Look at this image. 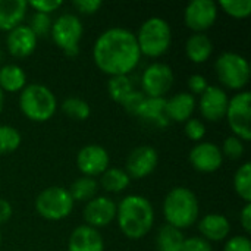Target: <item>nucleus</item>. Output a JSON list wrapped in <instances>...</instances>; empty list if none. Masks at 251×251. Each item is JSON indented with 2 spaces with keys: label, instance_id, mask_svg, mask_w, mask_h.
Masks as SVG:
<instances>
[{
  "label": "nucleus",
  "instance_id": "obj_1",
  "mask_svg": "<svg viewBox=\"0 0 251 251\" xmlns=\"http://www.w3.org/2000/svg\"><path fill=\"white\" fill-rule=\"evenodd\" d=\"M93 60L109 76L129 75L141 60L135 34L122 26L107 28L93 44Z\"/></svg>",
  "mask_w": 251,
  "mask_h": 251
},
{
  "label": "nucleus",
  "instance_id": "obj_2",
  "mask_svg": "<svg viewBox=\"0 0 251 251\" xmlns=\"http://www.w3.org/2000/svg\"><path fill=\"white\" fill-rule=\"evenodd\" d=\"M115 221L126 238L141 240L154 225V207L144 196L129 194L116 204Z\"/></svg>",
  "mask_w": 251,
  "mask_h": 251
},
{
  "label": "nucleus",
  "instance_id": "obj_3",
  "mask_svg": "<svg viewBox=\"0 0 251 251\" xmlns=\"http://www.w3.org/2000/svg\"><path fill=\"white\" fill-rule=\"evenodd\" d=\"M162 212L168 225L181 231L193 226L200 213L199 199L187 187H174L165 197Z\"/></svg>",
  "mask_w": 251,
  "mask_h": 251
},
{
  "label": "nucleus",
  "instance_id": "obj_4",
  "mask_svg": "<svg viewBox=\"0 0 251 251\" xmlns=\"http://www.w3.org/2000/svg\"><path fill=\"white\" fill-rule=\"evenodd\" d=\"M54 93L44 84L32 82L19 93V109L22 115L32 122H47L57 110Z\"/></svg>",
  "mask_w": 251,
  "mask_h": 251
},
{
  "label": "nucleus",
  "instance_id": "obj_5",
  "mask_svg": "<svg viewBox=\"0 0 251 251\" xmlns=\"http://www.w3.org/2000/svg\"><path fill=\"white\" fill-rule=\"evenodd\" d=\"M135 38L141 56L156 59L169 50L172 44V28L166 19L151 16L140 25Z\"/></svg>",
  "mask_w": 251,
  "mask_h": 251
},
{
  "label": "nucleus",
  "instance_id": "obj_6",
  "mask_svg": "<svg viewBox=\"0 0 251 251\" xmlns=\"http://www.w3.org/2000/svg\"><path fill=\"white\" fill-rule=\"evenodd\" d=\"M215 72L219 82L229 90L243 91L250 81L249 60L235 51H224L216 57Z\"/></svg>",
  "mask_w": 251,
  "mask_h": 251
},
{
  "label": "nucleus",
  "instance_id": "obj_7",
  "mask_svg": "<svg viewBox=\"0 0 251 251\" xmlns=\"http://www.w3.org/2000/svg\"><path fill=\"white\" fill-rule=\"evenodd\" d=\"M84 34V25L78 15L62 13L51 22L50 35L53 43L69 57L79 53V43Z\"/></svg>",
  "mask_w": 251,
  "mask_h": 251
},
{
  "label": "nucleus",
  "instance_id": "obj_8",
  "mask_svg": "<svg viewBox=\"0 0 251 251\" xmlns=\"http://www.w3.org/2000/svg\"><path fill=\"white\" fill-rule=\"evenodd\" d=\"M75 201L69 191L63 187H47L35 199V212L46 221H62L68 218L74 210Z\"/></svg>",
  "mask_w": 251,
  "mask_h": 251
},
{
  "label": "nucleus",
  "instance_id": "obj_9",
  "mask_svg": "<svg viewBox=\"0 0 251 251\" xmlns=\"http://www.w3.org/2000/svg\"><path fill=\"white\" fill-rule=\"evenodd\" d=\"M228 126L232 131V135L240 140L250 141L251 140V94L250 91L243 90L229 97L226 115Z\"/></svg>",
  "mask_w": 251,
  "mask_h": 251
},
{
  "label": "nucleus",
  "instance_id": "obj_10",
  "mask_svg": "<svg viewBox=\"0 0 251 251\" xmlns=\"http://www.w3.org/2000/svg\"><path fill=\"white\" fill-rule=\"evenodd\" d=\"M175 75L172 68L163 62L150 63L141 75V91L146 97H165L172 88Z\"/></svg>",
  "mask_w": 251,
  "mask_h": 251
},
{
  "label": "nucleus",
  "instance_id": "obj_11",
  "mask_svg": "<svg viewBox=\"0 0 251 251\" xmlns=\"http://www.w3.org/2000/svg\"><path fill=\"white\" fill-rule=\"evenodd\" d=\"M219 7L213 0H193L184 10V22L193 32H204L218 19Z\"/></svg>",
  "mask_w": 251,
  "mask_h": 251
},
{
  "label": "nucleus",
  "instance_id": "obj_12",
  "mask_svg": "<svg viewBox=\"0 0 251 251\" xmlns=\"http://www.w3.org/2000/svg\"><path fill=\"white\" fill-rule=\"evenodd\" d=\"M110 165L107 150L99 144H87L76 153V166L82 176H100Z\"/></svg>",
  "mask_w": 251,
  "mask_h": 251
},
{
  "label": "nucleus",
  "instance_id": "obj_13",
  "mask_svg": "<svg viewBox=\"0 0 251 251\" xmlns=\"http://www.w3.org/2000/svg\"><path fill=\"white\" fill-rule=\"evenodd\" d=\"M229 103V96L225 88L219 85H209L207 90L200 96L197 107L204 121L219 122L225 118Z\"/></svg>",
  "mask_w": 251,
  "mask_h": 251
},
{
  "label": "nucleus",
  "instance_id": "obj_14",
  "mask_svg": "<svg viewBox=\"0 0 251 251\" xmlns=\"http://www.w3.org/2000/svg\"><path fill=\"white\" fill-rule=\"evenodd\" d=\"M85 225L100 229L110 225L116 219V203L106 196H96L85 203L82 210Z\"/></svg>",
  "mask_w": 251,
  "mask_h": 251
},
{
  "label": "nucleus",
  "instance_id": "obj_15",
  "mask_svg": "<svg viewBox=\"0 0 251 251\" xmlns=\"http://www.w3.org/2000/svg\"><path fill=\"white\" fill-rule=\"evenodd\" d=\"M190 165L201 174H213L221 169L224 163V156L221 147L210 141L197 143L188 154Z\"/></svg>",
  "mask_w": 251,
  "mask_h": 251
},
{
  "label": "nucleus",
  "instance_id": "obj_16",
  "mask_svg": "<svg viewBox=\"0 0 251 251\" xmlns=\"http://www.w3.org/2000/svg\"><path fill=\"white\" fill-rule=\"evenodd\" d=\"M159 163L157 150L151 146H138L135 147L128 159L125 172L131 179H143L154 172Z\"/></svg>",
  "mask_w": 251,
  "mask_h": 251
},
{
  "label": "nucleus",
  "instance_id": "obj_17",
  "mask_svg": "<svg viewBox=\"0 0 251 251\" xmlns=\"http://www.w3.org/2000/svg\"><path fill=\"white\" fill-rule=\"evenodd\" d=\"M37 44H38V38L26 24H21L16 28L7 31L6 47L9 54L16 59H25L31 56L35 51Z\"/></svg>",
  "mask_w": 251,
  "mask_h": 251
},
{
  "label": "nucleus",
  "instance_id": "obj_18",
  "mask_svg": "<svg viewBox=\"0 0 251 251\" xmlns=\"http://www.w3.org/2000/svg\"><path fill=\"white\" fill-rule=\"evenodd\" d=\"M197 107V100L188 91H181L166 99V116L169 122L185 124L193 118V113Z\"/></svg>",
  "mask_w": 251,
  "mask_h": 251
},
{
  "label": "nucleus",
  "instance_id": "obj_19",
  "mask_svg": "<svg viewBox=\"0 0 251 251\" xmlns=\"http://www.w3.org/2000/svg\"><path fill=\"white\" fill-rule=\"evenodd\" d=\"M68 251H104V241L99 229L79 225L71 232Z\"/></svg>",
  "mask_w": 251,
  "mask_h": 251
},
{
  "label": "nucleus",
  "instance_id": "obj_20",
  "mask_svg": "<svg viewBox=\"0 0 251 251\" xmlns=\"http://www.w3.org/2000/svg\"><path fill=\"white\" fill-rule=\"evenodd\" d=\"M199 232L200 237L206 241H224L228 240L231 232V222L225 215L221 213H209L199 221Z\"/></svg>",
  "mask_w": 251,
  "mask_h": 251
},
{
  "label": "nucleus",
  "instance_id": "obj_21",
  "mask_svg": "<svg viewBox=\"0 0 251 251\" xmlns=\"http://www.w3.org/2000/svg\"><path fill=\"white\" fill-rule=\"evenodd\" d=\"M137 118L143 122L157 126L166 128L169 125V119L166 116V99L165 97H146L141 107L138 109Z\"/></svg>",
  "mask_w": 251,
  "mask_h": 251
},
{
  "label": "nucleus",
  "instance_id": "obj_22",
  "mask_svg": "<svg viewBox=\"0 0 251 251\" xmlns=\"http://www.w3.org/2000/svg\"><path fill=\"white\" fill-rule=\"evenodd\" d=\"M26 12L25 0H0V31H10L24 24Z\"/></svg>",
  "mask_w": 251,
  "mask_h": 251
},
{
  "label": "nucleus",
  "instance_id": "obj_23",
  "mask_svg": "<svg viewBox=\"0 0 251 251\" xmlns=\"http://www.w3.org/2000/svg\"><path fill=\"white\" fill-rule=\"evenodd\" d=\"M185 54L190 62L201 65L213 54V43L204 32H193L185 41Z\"/></svg>",
  "mask_w": 251,
  "mask_h": 251
},
{
  "label": "nucleus",
  "instance_id": "obj_24",
  "mask_svg": "<svg viewBox=\"0 0 251 251\" xmlns=\"http://www.w3.org/2000/svg\"><path fill=\"white\" fill-rule=\"evenodd\" d=\"M26 74L22 66L7 63L0 68V88L3 93H21L26 87Z\"/></svg>",
  "mask_w": 251,
  "mask_h": 251
},
{
  "label": "nucleus",
  "instance_id": "obj_25",
  "mask_svg": "<svg viewBox=\"0 0 251 251\" xmlns=\"http://www.w3.org/2000/svg\"><path fill=\"white\" fill-rule=\"evenodd\" d=\"M185 241V235L181 229L165 224L160 226L156 235V250L157 251H181Z\"/></svg>",
  "mask_w": 251,
  "mask_h": 251
},
{
  "label": "nucleus",
  "instance_id": "obj_26",
  "mask_svg": "<svg viewBox=\"0 0 251 251\" xmlns=\"http://www.w3.org/2000/svg\"><path fill=\"white\" fill-rule=\"evenodd\" d=\"M131 184V178L125 172V169L121 168H107L100 175V185L107 193H122L125 191Z\"/></svg>",
  "mask_w": 251,
  "mask_h": 251
},
{
  "label": "nucleus",
  "instance_id": "obj_27",
  "mask_svg": "<svg viewBox=\"0 0 251 251\" xmlns=\"http://www.w3.org/2000/svg\"><path fill=\"white\" fill-rule=\"evenodd\" d=\"M97 190H99V182L96 181V178L79 176L78 179H75L71 184L68 191L74 201H85L87 203L97 196Z\"/></svg>",
  "mask_w": 251,
  "mask_h": 251
},
{
  "label": "nucleus",
  "instance_id": "obj_28",
  "mask_svg": "<svg viewBox=\"0 0 251 251\" xmlns=\"http://www.w3.org/2000/svg\"><path fill=\"white\" fill-rule=\"evenodd\" d=\"M62 112L72 121H87L91 115V107L88 101L81 97H68L60 104Z\"/></svg>",
  "mask_w": 251,
  "mask_h": 251
},
{
  "label": "nucleus",
  "instance_id": "obj_29",
  "mask_svg": "<svg viewBox=\"0 0 251 251\" xmlns=\"http://www.w3.org/2000/svg\"><path fill=\"white\" fill-rule=\"evenodd\" d=\"M234 190L237 196L244 200V203H251V163L244 162L234 175Z\"/></svg>",
  "mask_w": 251,
  "mask_h": 251
},
{
  "label": "nucleus",
  "instance_id": "obj_30",
  "mask_svg": "<svg viewBox=\"0 0 251 251\" xmlns=\"http://www.w3.org/2000/svg\"><path fill=\"white\" fill-rule=\"evenodd\" d=\"M134 84L129 78V75H118V76H109V82H107V93L109 97L116 101V103H122L125 100V97L132 91Z\"/></svg>",
  "mask_w": 251,
  "mask_h": 251
},
{
  "label": "nucleus",
  "instance_id": "obj_31",
  "mask_svg": "<svg viewBox=\"0 0 251 251\" xmlns=\"http://www.w3.org/2000/svg\"><path fill=\"white\" fill-rule=\"evenodd\" d=\"M22 143L21 132L12 125H0V156L10 154L19 149Z\"/></svg>",
  "mask_w": 251,
  "mask_h": 251
},
{
  "label": "nucleus",
  "instance_id": "obj_32",
  "mask_svg": "<svg viewBox=\"0 0 251 251\" xmlns=\"http://www.w3.org/2000/svg\"><path fill=\"white\" fill-rule=\"evenodd\" d=\"M218 7L234 19H246L251 15V0H221Z\"/></svg>",
  "mask_w": 251,
  "mask_h": 251
},
{
  "label": "nucleus",
  "instance_id": "obj_33",
  "mask_svg": "<svg viewBox=\"0 0 251 251\" xmlns=\"http://www.w3.org/2000/svg\"><path fill=\"white\" fill-rule=\"evenodd\" d=\"M222 156L224 159H229V160H240L244 156L246 147H244V141L240 140L235 135H229L224 140V144L221 147Z\"/></svg>",
  "mask_w": 251,
  "mask_h": 251
},
{
  "label": "nucleus",
  "instance_id": "obj_34",
  "mask_svg": "<svg viewBox=\"0 0 251 251\" xmlns=\"http://www.w3.org/2000/svg\"><path fill=\"white\" fill-rule=\"evenodd\" d=\"M51 18L50 15L46 13H40V12H34L29 18V24H26L29 26V29L35 34L37 38L40 37H46L50 34V28H51Z\"/></svg>",
  "mask_w": 251,
  "mask_h": 251
},
{
  "label": "nucleus",
  "instance_id": "obj_35",
  "mask_svg": "<svg viewBox=\"0 0 251 251\" xmlns=\"http://www.w3.org/2000/svg\"><path fill=\"white\" fill-rule=\"evenodd\" d=\"M184 132L187 135V138H190L191 141H196V143H200L207 129H206V125L201 119H197V118H191L185 122L184 125Z\"/></svg>",
  "mask_w": 251,
  "mask_h": 251
},
{
  "label": "nucleus",
  "instance_id": "obj_36",
  "mask_svg": "<svg viewBox=\"0 0 251 251\" xmlns=\"http://www.w3.org/2000/svg\"><path fill=\"white\" fill-rule=\"evenodd\" d=\"M144 99H146V96H144V93H143L141 90H132V91L125 97V100H124L121 104H122V107H124L129 115L137 116L138 109L141 107Z\"/></svg>",
  "mask_w": 251,
  "mask_h": 251
},
{
  "label": "nucleus",
  "instance_id": "obj_37",
  "mask_svg": "<svg viewBox=\"0 0 251 251\" xmlns=\"http://www.w3.org/2000/svg\"><path fill=\"white\" fill-rule=\"evenodd\" d=\"M187 85H188V93L193 94L194 97L196 96H201L207 87H209V81L204 75H200V74H193L188 81H187Z\"/></svg>",
  "mask_w": 251,
  "mask_h": 251
},
{
  "label": "nucleus",
  "instance_id": "obj_38",
  "mask_svg": "<svg viewBox=\"0 0 251 251\" xmlns=\"http://www.w3.org/2000/svg\"><path fill=\"white\" fill-rule=\"evenodd\" d=\"M26 3H28V7L34 9V12H40V13H46V15L56 12L63 4L60 0H32V1H26Z\"/></svg>",
  "mask_w": 251,
  "mask_h": 251
},
{
  "label": "nucleus",
  "instance_id": "obj_39",
  "mask_svg": "<svg viewBox=\"0 0 251 251\" xmlns=\"http://www.w3.org/2000/svg\"><path fill=\"white\" fill-rule=\"evenodd\" d=\"M224 251H251V241L247 235H234L226 240Z\"/></svg>",
  "mask_w": 251,
  "mask_h": 251
},
{
  "label": "nucleus",
  "instance_id": "obj_40",
  "mask_svg": "<svg viewBox=\"0 0 251 251\" xmlns=\"http://www.w3.org/2000/svg\"><path fill=\"white\" fill-rule=\"evenodd\" d=\"M181 251H213V247L212 243L206 241L200 235H196V237L185 238Z\"/></svg>",
  "mask_w": 251,
  "mask_h": 251
},
{
  "label": "nucleus",
  "instance_id": "obj_41",
  "mask_svg": "<svg viewBox=\"0 0 251 251\" xmlns=\"http://www.w3.org/2000/svg\"><path fill=\"white\" fill-rule=\"evenodd\" d=\"M72 6L81 15H94L101 9L103 3L100 0H74Z\"/></svg>",
  "mask_w": 251,
  "mask_h": 251
},
{
  "label": "nucleus",
  "instance_id": "obj_42",
  "mask_svg": "<svg viewBox=\"0 0 251 251\" xmlns=\"http://www.w3.org/2000/svg\"><path fill=\"white\" fill-rule=\"evenodd\" d=\"M240 224L241 228L244 229L246 235L251 232V203H246L244 207L240 212Z\"/></svg>",
  "mask_w": 251,
  "mask_h": 251
},
{
  "label": "nucleus",
  "instance_id": "obj_43",
  "mask_svg": "<svg viewBox=\"0 0 251 251\" xmlns=\"http://www.w3.org/2000/svg\"><path fill=\"white\" fill-rule=\"evenodd\" d=\"M13 209L12 204L6 199H0V225L6 224L12 218Z\"/></svg>",
  "mask_w": 251,
  "mask_h": 251
},
{
  "label": "nucleus",
  "instance_id": "obj_44",
  "mask_svg": "<svg viewBox=\"0 0 251 251\" xmlns=\"http://www.w3.org/2000/svg\"><path fill=\"white\" fill-rule=\"evenodd\" d=\"M3 109H4V93L0 88V113L3 112Z\"/></svg>",
  "mask_w": 251,
  "mask_h": 251
},
{
  "label": "nucleus",
  "instance_id": "obj_45",
  "mask_svg": "<svg viewBox=\"0 0 251 251\" xmlns=\"http://www.w3.org/2000/svg\"><path fill=\"white\" fill-rule=\"evenodd\" d=\"M0 244H1V231H0Z\"/></svg>",
  "mask_w": 251,
  "mask_h": 251
},
{
  "label": "nucleus",
  "instance_id": "obj_46",
  "mask_svg": "<svg viewBox=\"0 0 251 251\" xmlns=\"http://www.w3.org/2000/svg\"><path fill=\"white\" fill-rule=\"evenodd\" d=\"M0 62H1V51H0Z\"/></svg>",
  "mask_w": 251,
  "mask_h": 251
}]
</instances>
